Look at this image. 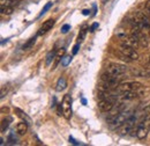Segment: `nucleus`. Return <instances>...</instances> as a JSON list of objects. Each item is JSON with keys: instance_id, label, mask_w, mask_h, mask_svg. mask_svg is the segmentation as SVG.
Wrapping results in <instances>:
<instances>
[{"instance_id": "1", "label": "nucleus", "mask_w": 150, "mask_h": 146, "mask_svg": "<svg viewBox=\"0 0 150 146\" xmlns=\"http://www.w3.org/2000/svg\"><path fill=\"white\" fill-rule=\"evenodd\" d=\"M132 115V111L131 110H121L119 111L117 115H114L112 118L109 121V123L111 124V127L113 129H119L121 128L131 117Z\"/></svg>"}, {"instance_id": "2", "label": "nucleus", "mask_w": 150, "mask_h": 146, "mask_svg": "<svg viewBox=\"0 0 150 146\" xmlns=\"http://www.w3.org/2000/svg\"><path fill=\"white\" fill-rule=\"evenodd\" d=\"M150 130V117L149 115H147V116H144L142 120H141V122L137 124V127H136V130H135V133H136V137L139 138V139H144L147 136H148V132H149Z\"/></svg>"}, {"instance_id": "3", "label": "nucleus", "mask_w": 150, "mask_h": 146, "mask_svg": "<svg viewBox=\"0 0 150 146\" xmlns=\"http://www.w3.org/2000/svg\"><path fill=\"white\" fill-rule=\"evenodd\" d=\"M72 96L69 94H66L62 99L61 106H62V115L65 116L66 120H71L72 115H73V110H72Z\"/></svg>"}, {"instance_id": "4", "label": "nucleus", "mask_w": 150, "mask_h": 146, "mask_svg": "<svg viewBox=\"0 0 150 146\" xmlns=\"http://www.w3.org/2000/svg\"><path fill=\"white\" fill-rule=\"evenodd\" d=\"M127 66L124 65V64H117V63H111L108 65L106 67V72L112 74V75H115V77H120L122 74L127 72Z\"/></svg>"}, {"instance_id": "5", "label": "nucleus", "mask_w": 150, "mask_h": 146, "mask_svg": "<svg viewBox=\"0 0 150 146\" xmlns=\"http://www.w3.org/2000/svg\"><path fill=\"white\" fill-rule=\"evenodd\" d=\"M120 93L121 92H141L142 85L137 81H126L118 86Z\"/></svg>"}, {"instance_id": "6", "label": "nucleus", "mask_w": 150, "mask_h": 146, "mask_svg": "<svg viewBox=\"0 0 150 146\" xmlns=\"http://www.w3.org/2000/svg\"><path fill=\"white\" fill-rule=\"evenodd\" d=\"M120 50L127 56L132 62L139 59V54H137V51L135 50V48H133V47H129V45H127V44H125V43H121Z\"/></svg>"}, {"instance_id": "7", "label": "nucleus", "mask_w": 150, "mask_h": 146, "mask_svg": "<svg viewBox=\"0 0 150 146\" xmlns=\"http://www.w3.org/2000/svg\"><path fill=\"white\" fill-rule=\"evenodd\" d=\"M135 20L139 22V24L141 26L142 29H150V18L149 15H146L142 12H137L135 14Z\"/></svg>"}, {"instance_id": "8", "label": "nucleus", "mask_w": 150, "mask_h": 146, "mask_svg": "<svg viewBox=\"0 0 150 146\" xmlns=\"http://www.w3.org/2000/svg\"><path fill=\"white\" fill-rule=\"evenodd\" d=\"M114 107V101L112 100H109V99H104L102 97L99 101H98V108L100 109V111L103 112H109L111 111Z\"/></svg>"}, {"instance_id": "9", "label": "nucleus", "mask_w": 150, "mask_h": 146, "mask_svg": "<svg viewBox=\"0 0 150 146\" xmlns=\"http://www.w3.org/2000/svg\"><path fill=\"white\" fill-rule=\"evenodd\" d=\"M54 20L53 19H49V20H46L42 26H40V28L38 29L37 31V36H43V35H45L49 30H51L52 29V27L54 26Z\"/></svg>"}, {"instance_id": "10", "label": "nucleus", "mask_w": 150, "mask_h": 146, "mask_svg": "<svg viewBox=\"0 0 150 146\" xmlns=\"http://www.w3.org/2000/svg\"><path fill=\"white\" fill-rule=\"evenodd\" d=\"M28 124L29 123H27L25 121H22V122H20L16 124V133L20 135V136H24L27 132H28Z\"/></svg>"}, {"instance_id": "11", "label": "nucleus", "mask_w": 150, "mask_h": 146, "mask_svg": "<svg viewBox=\"0 0 150 146\" xmlns=\"http://www.w3.org/2000/svg\"><path fill=\"white\" fill-rule=\"evenodd\" d=\"M141 94V92H121L120 97L122 100H134L136 97H139Z\"/></svg>"}, {"instance_id": "12", "label": "nucleus", "mask_w": 150, "mask_h": 146, "mask_svg": "<svg viewBox=\"0 0 150 146\" xmlns=\"http://www.w3.org/2000/svg\"><path fill=\"white\" fill-rule=\"evenodd\" d=\"M67 87V80L65 77H60L57 81V85H56V91L57 92H61L64 91L65 88Z\"/></svg>"}, {"instance_id": "13", "label": "nucleus", "mask_w": 150, "mask_h": 146, "mask_svg": "<svg viewBox=\"0 0 150 146\" xmlns=\"http://www.w3.org/2000/svg\"><path fill=\"white\" fill-rule=\"evenodd\" d=\"M131 73L135 77H140V78H150V71L147 70H132Z\"/></svg>"}, {"instance_id": "14", "label": "nucleus", "mask_w": 150, "mask_h": 146, "mask_svg": "<svg viewBox=\"0 0 150 146\" xmlns=\"http://www.w3.org/2000/svg\"><path fill=\"white\" fill-rule=\"evenodd\" d=\"M36 43V36L35 37H31V38H29L24 44H23V47H22V50H29V49H31L33 47H34V44Z\"/></svg>"}, {"instance_id": "15", "label": "nucleus", "mask_w": 150, "mask_h": 146, "mask_svg": "<svg viewBox=\"0 0 150 146\" xmlns=\"http://www.w3.org/2000/svg\"><path fill=\"white\" fill-rule=\"evenodd\" d=\"M19 0H1L0 1V6L1 7H5V6H11V7H14L19 4Z\"/></svg>"}, {"instance_id": "16", "label": "nucleus", "mask_w": 150, "mask_h": 146, "mask_svg": "<svg viewBox=\"0 0 150 146\" xmlns=\"http://www.w3.org/2000/svg\"><path fill=\"white\" fill-rule=\"evenodd\" d=\"M113 54H114L115 56H118V57H119V59H121V60H124V62H126V63H131L132 62L131 59L125 55L121 50H114V51H113Z\"/></svg>"}, {"instance_id": "17", "label": "nucleus", "mask_w": 150, "mask_h": 146, "mask_svg": "<svg viewBox=\"0 0 150 146\" xmlns=\"http://www.w3.org/2000/svg\"><path fill=\"white\" fill-rule=\"evenodd\" d=\"M15 112L18 114V116H19V117H21V118H22L23 121H25L27 123H30V122H31V120H30V118L27 116V114H25L24 111H22L21 109H19V108H15Z\"/></svg>"}, {"instance_id": "18", "label": "nucleus", "mask_w": 150, "mask_h": 146, "mask_svg": "<svg viewBox=\"0 0 150 146\" xmlns=\"http://www.w3.org/2000/svg\"><path fill=\"white\" fill-rule=\"evenodd\" d=\"M12 122V118L11 117H7V118H4L2 121H1V132L4 133L7 129H8V127H9V123Z\"/></svg>"}, {"instance_id": "19", "label": "nucleus", "mask_w": 150, "mask_h": 146, "mask_svg": "<svg viewBox=\"0 0 150 146\" xmlns=\"http://www.w3.org/2000/svg\"><path fill=\"white\" fill-rule=\"evenodd\" d=\"M115 35H117V37H118L119 39H122V41H125V39L128 37L127 33H126V30H124V29H121V28H118V29H117Z\"/></svg>"}, {"instance_id": "20", "label": "nucleus", "mask_w": 150, "mask_h": 146, "mask_svg": "<svg viewBox=\"0 0 150 146\" xmlns=\"http://www.w3.org/2000/svg\"><path fill=\"white\" fill-rule=\"evenodd\" d=\"M57 56V50L54 49V50H52V51H50L49 54H47V56H46V65H50L51 63H52V60L56 58Z\"/></svg>"}, {"instance_id": "21", "label": "nucleus", "mask_w": 150, "mask_h": 146, "mask_svg": "<svg viewBox=\"0 0 150 146\" xmlns=\"http://www.w3.org/2000/svg\"><path fill=\"white\" fill-rule=\"evenodd\" d=\"M0 11H1V14H2V15H4V14H6V15H11V14L13 13V11H14V7L5 6V7H1Z\"/></svg>"}, {"instance_id": "22", "label": "nucleus", "mask_w": 150, "mask_h": 146, "mask_svg": "<svg viewBox=\"0 0 150 146\" xmlns=\"http://www.w3.org/2000/svg\"><path fill=\"white\" fill-rule=\"evenodd\" d=\"M65 51H66V50H65L64 48H61V49L57 52V56H56L57 59H56V64H54V66H57V64L59 63V60H61V59H62V56L65 55Z\"/></svg>"}, {"instance_id": "23", "label": "nucleus", "mask_w": 150, "mask_h": 146, "mask_svg": "<svg viewBox=\"0 0 150 146\" xmlns=\"http://www.w3.org/2000/svg\"><path fill=\"white\" fill-rule=\"evenodd\" d=\"M71 62H72V56L66 55V56H64L62 59H61V65H62V66H67Z\"/></svg>"}, {"instance_id": "24", "label": "nucleus", "mask_w": 150, "mask_h": 146, "mask_svg": "<svg viewBox=\"0 0 150 146\" xmlns=\"http://www.w3.org/2000/svg\"><path fill=\"white\" fill-rule=\"evenodd\" d=\"M86 34H87V28H86V27H83V28L80 30V34H79V42H80V43L84 41V38H86Z\"/></svg>"}, {"instance_id": "25", "label": "nucleus", "mask_w": 150, "mask_h": 146, "mask_svg": "<svg viewBox=\"0 0 150 146\" xmlns=\"http://www.w3.org/2000/svg\"><path fill=\"white\" fill-rule=\"evenodd\" d=\"M51 7H52V2H47V4H46V5L44 6V7H43V9H42V12L39 13V15H38V18H40V16H43V15H44V14H45V13H46V12H47V11H49L50 8H51Z\"/></svg>"}, {"instance_id": "26", "label": "nucleus", "mask_w": 150, "mask_h": 146, "mask_svg": "<svg viewBox=\"0 0 150 146\" xmlns=\"http://www.w3.org/2000/svg\"><path fill=\"white\" fill-rule=\"evenodd\" d=\"M8 91H9V85L7 84V85H4L2 87H1V99H4L5 97V95L8 93Z\"/></svg>"}, {"instance_id": "27", "label": "nucleus", "mask_w": 150, "mask_h": 146, "mask_svg": "<svg viewBox=\"0 0 150 146\" xmlns=\"http://www.w3.org/2000/svg\"><path fill=\"white\" fill-rule=\"evenodd\" d=\"M69 29H71V26L69 24H64L62 28H61V33L62 34H66V33H68Z\"/></svg>"}, {"instance_id": "28", "label": "nucleus", "mask_w": 150, "mask_h": 146, "mask_svg": "<svg viewBox=\"0 0 150 146\" xmlns=\"http://www.w3.org/2000/svg\"><path fill=\"white\" fill-rule=\"evenodd\" d=\"M79 49H80V43H77V44L74 45V48H73V55H76V54H77Z\"/></svg>"}, {"instance_id": "29", "label": "nucleus", "mask_w": 150, "mask_h": 146, "mask_svg": "<svg viewBox=\"0 0 150 146\" xmlns=\"http://www.w3.org/2000/svg\"><path fill=\"white\" fill-rule=\"evenodd\" d=\"M69 142H71L72 144H74V145H80V143H77V142L75 140L73 137H69Z\"/></svg>"}, {"instance_id": "30", "label": "nucleus", "mask_w": 150, "mask_h": 146, "mask_svg": "<svg viewBox=\"0 0 150 146\" xmlns=\"http://www.w3.org/2000/svg\"><path fill=\"white\" fill-rule=\"evenodd\" d=\"M146 9H147L148 14H150V0L149 1H147V4H146Z\"/></svg>"}, {"instance_id": "31", "label": "nucleus", "mask_w": 150, "mask_h": 146, "mask_svg": "<svg viewBox=\"0 0 150 146\" xmlns=\"http://www.w3.org/2000/svg\"><path fill=\"white\" fill-rule=\"evenodd\" d=\"M97 28H98V23H94L90 28V31H95V29H97Z\"/></svg>"}, {"instance_id": "32", "label": "nucleus", "mask_w": 150, "mask_h": 146, "mask_svg": "<svg viewBox=\"0 0 150 146\" xmlns=\"http://www.w3.org/2000/svg\"><path fill=\"white\" fill-rule=\"evenodd\" d=\"M82 14H83V15H89V14H90V11H89V9H84V11L82 12Z\"/></svg>"}, {"instance_id": "33", "label": "nucleus", "mask_w": 150, "mask_h": 146, "mask_svg": "<svg viewBox=\"0 0 150 146\" xmlns=\"http://www.w3.org/2000/svg\"><path fill=\"white\" fill-rule=\"evenodd\" d=\"M147 65H148V66L150 67V56L148 57V58H147Z\"/></svg>"}, {"instance_id": "34", "label": "nucleus", "mask_w": 150, "mask_h": 146, "mask_svg": "<svg viewBox=\"0 0 150 146\" xmlns=\"http://www.w3.org/2000/svg\"><path fill=\"white\" fill-rule=\"evenodd\" d=\"M82 103H83V104H86V103H87V101H86L84 99H82Z\"/></svg>"}, {"instance_id": "35", "label": "nucleus", "mask_w": 150, "mask_h": 146, "mask_svg": "<svg viewBox=\"0 0 150 146\" xmlns=\"http://www.w3.org/2000/svg\"><path fill=\"white\" fill-rule=\"evenodd\" d=\"M149 18H150V14H149Z\"/></svg>"}]
</instances>
